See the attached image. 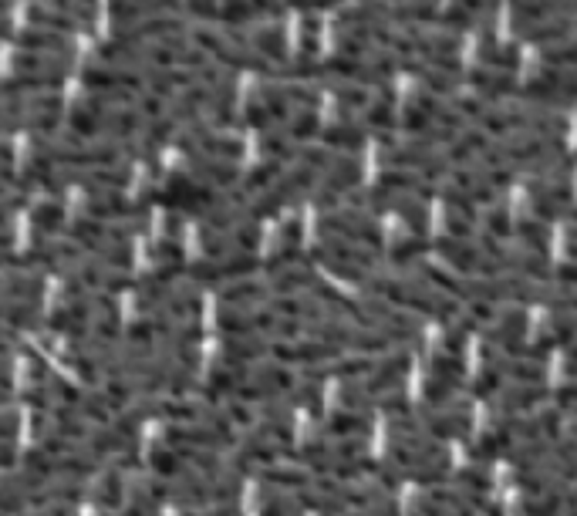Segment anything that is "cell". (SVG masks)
Returning a JSON list of instances; mask_svg holds the SVG:
<instances>
[{"label": "cell", "mask_w": 577, "mask_h": 516, "mask_svg": "<svg viewBox=\"0 0 577 516\" xmlns=\"http://www.w3.org/2000/svg\"><path fill=\"white\" fill-rule=\"evenodd\" d=\"M31 21L38 27H48V31H81V27H88L81 24L78 17H71L65 11H51V7H31Z\"/></svg>", "instance_id": "obj_6"}, {"label": "cell", "mask_w": 577, "mask_h": 516, "mask_svg": "<svg viewBox=\"0 0 577 516\" xmlns=\"http://www.w3.org/2000/svg\"><path fill=\"white\" fill-rule=\"evenodd\" d=\"M257 11L250 7V0H223V7H220V17H223V24L227 27H237L240 21H250Z\"/></svg>", "instance_id": "obj_7"}, {"label": "cell", "mask_w": 577, "mask_h": 516, "mask_svg": "<svg viewBox=\"0 0 577 516\" xmlns=\"http://www.w3.org/2000/svg\"><path fill=\"white\" fill-rule=\"evenodd\" d=\"M324 139L331 142V146H358L362 142V132L355 129V125H335V129H328L324 132Z\"/></svg>", "instance_id": "obj_8"}, {"label": "cell", "mask_w": 577, "mask_h": 516, "mask_svg": "<svg viewBox=\"0 0 577 516\" xmlns=\"http://www.w3.org/2000/svg\"><path fill=\"white\" fill-rule=\"evenodd\" d=\"M294 7H304V11H321V7H335L338 0H291Z\"/></svg>", "instance_id": "obj_12"}, {"label": "cell", "mask_w": 577, "mask_h": 516, "mask_svg": "<svg viewBox=\"0 0 577 516\" xmlns=\"http://www.w3.org/2000/svg\"><path fill=\"white\" fill-rule=\"evenodd\" d=\"M14 65L21 68V75H54L65 78L71 68V54H38V51H21L14 58Z\"/></svg>", "instance_id": "obj_1"}, {"label": "cell", "mask_w": 577, "mask_h": 516, "mask_svg": "<svg viewBox=\"0 0 577 516\" xmlns=\"http://www.w3.org/2000/svg\"><path fill=\"white\" fill-rule=\"evenodd\" d=\"M4 38H11V24L0 21V41H4Z\"/></svg>", "instance_id": "obj_13"}, {"label": "cell", "mask_w": 577, "mask_h": 516, "mask_svg": "<svg viewBox=\"0 0 577 516\" xmlns=\"http://www.w3.org/2000/svg\"><path fill=\"white\" fill-rule=\"evenodd\" d=\"M284 27L274 24V27H260V31L254 34V51L260 54V58L267 61H284Z\"/></svg>", "instance_id": "obj_4"}, {"label": "cell", "mask_w": 577, "mask_h": 516, "mask_svg": "<svg viewBox=\"0 0 577 516\" xmlns=\"http://www.w3.org/2000/svg\"><path fill=\"white\" fill-rule=\"evenodd\" d=\"M189 11L210 17V14H216V0H189Z\"/></svg>", "instance_id": "obj_11"}, {"label": "cell", "mask_w": 577, "mask_h": 516, "mask_svg": "<svg viewBox=\"0 0 577 516\" xmlns=\"http://www.w3.org/2000/svg\"><path fill=\"white\" fill-rule=\"evenodd\" d=\"M21 48L24 51H38V54H71L68 41L58 38L54 31H24L21 34Z\"/></svg>", "instance_id": "obj_5"}, {"label": "cell", "mask_w": 577, "mask_h": 516, "mask_svg": "<svg viewBox=\"0 0 577 516\" xmlns=\"http://www.w3.org/2000/svg\"><path fill=\"white\" fill-rule=\"evenodd\" d=\"M318 21H314V17H308V21H304V38H301V54H304V61L311 58L314 54V48H318Z\"/></svg>", "instance_id": "obj_10"}, {"label": "cell", "mask_w": 577, "mask_h": 516, "mask_svg": "<svg viewBox=\"0 0 577 516\" xmlns=\"http://www.w3.org/2000/svg\"><path fill=\"white\" fill-rule=\"evenodd\" d=\"M85 85L102 88V92H132V88L142 85V78L135 75V71H122V68H88Z\"/></svg>", "instance_id": "obj_3"}, {"label": "cell", "mask_w": 577, "mask_h": 516, "mask_svg": "<svg viewBox=\"0 0 577 516\" xmlns=\"http://www.w3.org/2000/svg\"><path fill=\"white\" fill-rule=\"evenodd\" d=\"M179 24L173 17H149V21H135V24H122L119 41L122 44H139L149 38H176Z\"/></svg>", "instance_id": "obj_2"}, {"label": "cell", "mask_w": 577, "mask_h": 516, "mask_svg": "<svg viewBox=\"0 0 577 516\" xmlns=\"http://www.w3.org/2000/svg\"><path fill=\"white\" fill-rule=\"evenodd\" d=\"M34 223H38L41 230H54V226L61 223V210H58V206H51V203H44V206L34 210Z\"/></svg>", "instance_id": "obj_9"}]
</instances>
